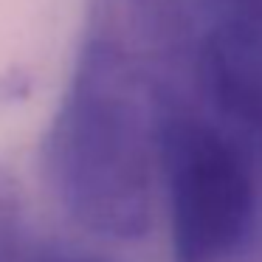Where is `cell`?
<instances>
[{
	"mask_svg": "<svg viewBox=\"0 0 262 262\" xmlns=\"http://www.w3.org/2000/svg\"><path fill=\"white\" fill-rule=\"evenodd\" d=\"M203 26L189 0L88 3L42 166L68 217L91 234L119 243L147 234L161 121L172 99L192 93Z\"/></svg>",
	"mask_w": 262,
	"mask_h": 262,
	"instance_id": "cell-1",
	"label": "cell"
},
{
	"mask_svg": "<svg viewBox=\"0 0 262 262\" xmlns=\"http://www.w3.org/2000/svg\"><path fill=\"white\" fill-rule=\"evenodd\" d=\"M194 104L251 158H262V42L206 23L194 57Z\"/></svg>",
	"mask_w": 262,
	"mask_h": 262,
	"instance_id": "cell-3",
	"label": "cell"
},
{
	"mask_svg": "<svg viewBox=\"0 0 262 262\" xmlns=\"http://www.w3.org/2000/svg\"><path fill=\"white\" fill-rule=\"evenodd\" d=\"M40 262H99V259H91V256H74V254H57V256H46Z\"/></svg>",
	"mask_w": 262,
	"mask_h": 262,
	"instance_id": "cell-5",
	"label": "cell"
},
{
	"mask_svg": "<svg viewBox=\"0 0 262 262\" xmlns=\"http://www.w3.org/2000/svg\"><path fill=\"white\" fill-rule=\"evenodd\" d=\"M158 175L166 192L175 262H226L256 214V164L194 104L169 102L161 121Z\"/></svg>",
	"mask_w": 262,
	"mask_h": 262,
	"instance_id": "cell-2",
	"label": "cell"
},
{
	"mask_svg": "<svg viewBox=\"0 0 262 262\" xmlns=\"http://www.w3.org/2000/svg\"><path fill=\"white\" fill-rule=\"evenodd\" d=\"M20 248V206L12 181L0 175V262H17Z\"/></svg>",
	"mask_w": 262,
	"mask_h": 262,
	"instance_id": "cell-4",
	"label": "cell"
}]
</instances>
